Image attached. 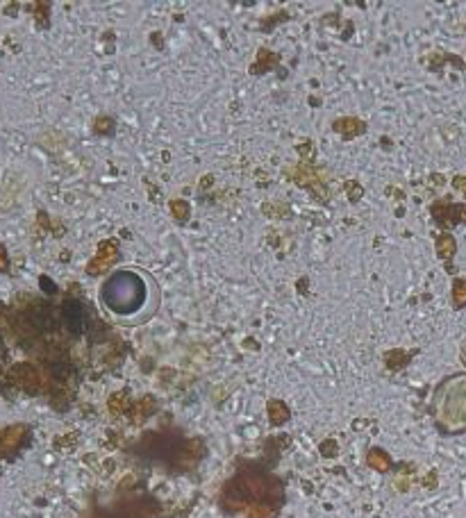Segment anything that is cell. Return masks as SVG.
Masks as SVG:
<instances>
[{
  "mask_svg": "<svg viewBox=\"0 0 466 518\" xmlns=\"http://www.w3.org/2000/svg\"><path fill=\"white\" fill-rule=\"evenodd\" d=\"M146 282L133 271L114 273L103 287V302L118 316H133L146 302Z\"/></svg>",
  "mask_w": 466,
  "mask_h": 518,
  "instance_id": "obj_1",
  "label": "cell"
},
{
  "mask_svg": "<svg viewBox=\"0 0 466 518\" xmlns=\"http://www.w3.org/2000/svg\"><path fill=\"white\" fill-rule=\"evenodd\" d=\"M62 319L66 323V328L73 332V334H80L85 330L87 325V312L82 307V302L78 300H66L64 307H62Z\"/></svg>",
  "mask_w": 466,
  "mask_h": 518,
  "instance_id": "obj_2",
  "label": "cell"
},
{
  "mask_svg": "<svg viewBox=\"0 0 466 518\" xmlns=\"http://www.w3.org/2000/svg\"><path fill=\"white\" fill-rule=\"evenodd\" d=\"M32 321L37 323V325H42V328H50V325L55 323V314L50 312L46 304H39V307L32 312Z\"/></svg>",
  "mask_w": 466,
  "mask_h": 518,
  "instance_id": "obj_3",
  "label": "cell"
},
{
  "mask_svg": "<svg viewBox=\"0 0 466 518\" xmlns=\"http://www.w3.org/2000/svg\"><path fill=\"white\" fill-rule=\"evenodd\" d=\"M453 298H455V302L460 304H466V282H460L458 287H455V291H453Z\"/></svg>",
  "mask_w": 466,
  "mask_h": 518,
  "instance_id": "obj_4",
  "label": "cell"
},
{
  "mask_svg": "<svg viewBox=\"0 0 466 518\" xmlns=\"http://www.w3.org/2000/svg\"><path fill=\"white\" fill-rule=\"evenodd\" d=\"M453 248H455V241H453L450 237H443V239L439 241V252H441V257H448L450 252H453Z\"/></svg>",
  "mask_w": 466,
  "mask_h": 518,
  "instance_id": "obj_5",
  "label": "cell"
},
{
  "mask_svg": "<svg viewBox=\"0 0 466 518\" xmlns=\"http://www.w3.org/2000/svg\"><path fill=\"white\" fill-rule=\"evenodd\" d=\"M173 211H176L178 218H185L187 216V205H185V202H173Z\"/></svg>",
  "mask_w": 466,
  "mask_h": 518,
  "instance_id": "obj_6",
  "label": "cell"
},
{
  "mask_svg": "<svg viewBox=\"0 0 466 518\" xmlns=\"http://www.w3.org/2000/svg\"><path fill=\"white\" fill-rule=\"evenodd\" d=\"M455 185H458L460 189H464V191H466V182H462V180H458V182H455Z\"/></svg>",
  "mask_w": 466,
  "mask_h": 518,
  "instance_id": "obj_7",
  "label": "cell"
}]
</instances>
